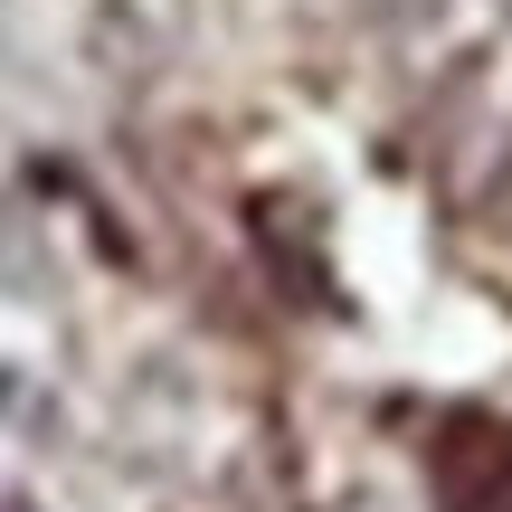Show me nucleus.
<instances>
[{
	"mask_svg": "<svg viewBox=\"0 0 512 512\" xmlns=\"http://www.w3.org/2000/svg\"><path fill=\"white\" fill-rule=\"evenodd\" d=\"M446 503L512 512V427H494V446H446Z\"/></svg>",
	"mask_w": 512,
	"mask_h": 512,
	"instance_id": "obj_1",
	"label": "nucleus"
}]
</instances>
